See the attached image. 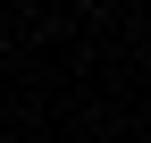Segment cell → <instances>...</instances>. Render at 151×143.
Here are the masks:
<instances>
[{"mask_svg":"<svg viewBox=\"0 0 151 143\" xmlns=\"http://www.w3.org/2000/svg\"><path fill=\"white\" fill-rule=\"evenodd\" d=\"M0 143H17V135H0Z\"/></svg>","mask_w":151,"mask_h":143,"instance_id":"obj_1","label":"cell"}]
</instances>
